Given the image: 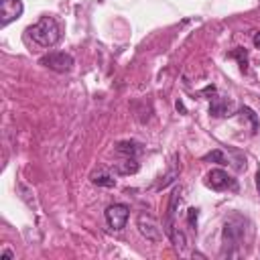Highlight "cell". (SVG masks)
Masks as SVG:
<instances>
[{"label":"cell","instance_id":"obj_1","mask_svg":"<svg viewBox=\"0 0 260 260\" xmlns=\"http://www.w3.org/2000/svg\"><path fill=\"white\" fill-rule=\"evenodd\" d=\"M28 35L41 47H53L61 39V26L53 16H43L39 22H35L28 28Z\"/></svg>","mask_w":260,"mask_h":260},{"label":"cell","instance_id":"obj_2","mask_svg":"<svg viewBox=\"0 0 260 260\" xmlns=\"http://www.w3.org/2000/svg\"><path fill=\"white\" fill-rule=\"evenodd\" d=\"M39 63L45 65V67H49L51 71H57V73H65V71H71L73 69V57L69 53H59V51L41 57Z\"/></svg>","mask_w":260,"mask_h":260},{"label":"cell","instance_id":"obj_3","mask_svg":"<svg viewBox=\"0 0 260 260\" xmlns=\"http://www.w3.org/2000/svg\"><path fill=\"white\" fill-rule=\"evenodd\" d=\"M205 185L211 187L213 191H225V189H232L236 191V181L221 169H211L207 175H205Z\"/></svg>","mask_w":260,"mask_h":260},{"label":"cell","instance_id":"obj_4","mask_svg":"<svg viewBox=\"0 0 260 260\" xmlns=\"http://www.w3.org/2000/svg\"><path fill=\"white\" fill-rule=\"evenodd\" d=\"M138 230L140 234L146 238V240H152V242H158L162 240V228L158 225V221L148 215V213H140L138 215Z\"/></svg>","mask_w":260,"mask_h":260},{"label":"cell","instance_id":"obj_5","mask_svg":"<svg viewBox=\"0 0 260 260\" xmlns=\"http://www.w3.org/2000/svg\"><path fill=\"white\" fill-rule=\"evenodd\" d=\"M128 215H130V209L124 203H114L106 209V221L112 230H122L128 221Z\"/></svg>","mask_w":260,"mask_h":260},{"label":"cell","instance_id":"obj_6","mask_svg":"<svg viewBox=\"0 0 260 260\" xmlns=\"http://www.w3.org/2000/svg\"><path fill=\"white\" fill-rule=\"evenodd\" d=\"M22 0H0V24L2 26H8L12 20L20 18L22 16Z\"/></svg>","mask_w":260,"mask_h":260},{"label":"cell","instance_id":"obj_7","mask_svg":"<svg viewBox=\"0 0 260 260\" xmlns=\"http://www.w3.org/2000/svg\"><path fill=\"white\" fill-rule=\"evenodd\" d=\"M114 171H116V173H120V175L136 173V171H138V162H136V158L126 156L124 160H120V162H116V165H114Z\"/></svg>","mask_w":260,"mask_h":260},{"label":"cell","instance_id":"obj_8","mask_svg":"<svg viewBox=\"0 0 260 260\" xmlns=\"http://www.w3.org/2000/svg\"><path fill=\"white\" fill-rule=\"evenodd\" d=\"M140 150H142V148H140L136 142H120V144L116 146V152H118V154L132 156V158H136V154H138Z\"/></svg>","mask_w":260,"mask_h":260},{"label":"cell","instance_id":"obj_9","mask_svg":"<svg viewBox=\"0 0 260 260\" xmlns=\"http://www.w3.org/2000/svg\"><path fill=\"white\" fill-rule=\"evenodd\" d=\"M240 118H242V120H248V122L252 124V134L258 132V116H256V112H254L252 108H248V106L240 108Z\"/></svg>","mask_w":260,"mask_h":260},{"label":"cell","instance_id":"obj_10","mask_svg":"<svg viewBox=\"0 0 260 260\" xmlns=\"http://www.w3.org/2000/svg\"><path fill=\"white\" fill-rule=\"evenodd\" d=\"M228 102L225 100H221V98H213V104H211V108H209V112L213 114V116H225L228 114Z\"/></svg>","mask_w":260,"mask_h":260},{"label":"cell","instance_id":"obj_11","mask_svg":"<svg viewBox=\"0 0 260 260\" xmlns=\"http://www.w3.org/2000/svg\"><path fill=\"white\" fill-rule=\"evenodd\" d=\"M181 203V189H175L173 191V195H171V201H169V213H167V219H173V215H175V209H177V205Z\"/></svg>","mask_w":260,"mask_h":260},{"label":"cell","instance_id":"obj_12","mask_svg":"<svg viewBox=\"0 0 260 260\" xmlns=\"http://www.w3.org/2000/svg\"><path fill=\"white\" fill-rule=\"evenodd\" d=\"M91 181L95 185H102V187H114L116 185V181L110 175H91Z\"/></svg>","mask_w":260,"mask_h":260},{"label":"cell","instance_id":"obj_13","mask_svg":"<svg viewBox=\"0 0 260 260\" xmlns=\"http://www.w3.org/2000/svg\"><path fill=\"white\" fill-rule=\"evenodd\" d=\"M203 160H213V162H225V158H223V152L221 150H213V152H209V154H205L203 156Z\"/></svg>","mask_w":260,"mask_h":260},{"label":"cell","instance_id":"obj_14","mask_svg":"<svg viewBox=\"0 0 260 260\" xmlns=\"http://www.w3.org/2000/svg\"><path fill=\"white\" fill-rule=\"evenodd\" d=\"M187 219H189V223H191V225H195V223H197V209H193V207H191V209H189Z\"/></svg>","mask_w":260,"mask_h":260},{"label":"cell","instance_id":"obj_15","mask_svg":"<svg viewBox=\"0 0 260 260\" xmlns=\"http://www.w3.org/2000/svg\"><path fill=\"white\" fill-rule=\"evenodd\" d=\"M254 45L260 49V32H256V35H254Z\"/></svg>","mask_w":260,"mask_h":260},{"label":"cell","instance_id":"obj_16","mask_svg":"<svg viewBox=\"0 0 260 260\" xmlns=\"http://www.w3.org/2000/svg\"><path fill=\"white\" fill-rule=\"evenodd\" d=\"M2 258H14V254L8 252V250H4V252H2Z\"/></svg>","mask_w":260,"mask_h":260},{"label":"cell","instance_id":"obj_17","mask_svg":"<svg viewBox=\"0 0 260 260\" xmlns=\"http://www.w3.org/2000/svg\"><path fill=\"white\" fill-rule=\"evenodd\" d=\"M256 189H258V193H260V171L256 173Z\"/></svg>","mask_w":260,"mask_h":260}]
</instances>
